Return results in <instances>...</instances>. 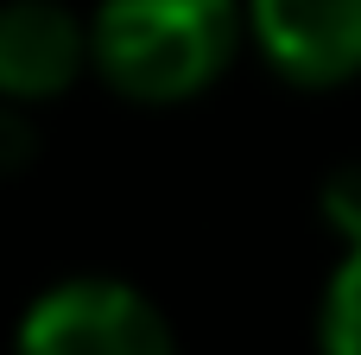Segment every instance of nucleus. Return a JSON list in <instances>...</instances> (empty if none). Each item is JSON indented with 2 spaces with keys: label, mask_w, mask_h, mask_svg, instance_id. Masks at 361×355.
<instances>
[{
  "label": "nucleus",
  "mask_w": 361,
  "mask_h": 355,
  "mask_svg": "<svg viewBox=\"0 0 361 355\" xmlns=\"http://www.w3.org/2000/svg\"><path fill=\"white\" fill-rule=\"evenodd\" d=\"M241 0H102L89 19V64L114 95L171 108L203 95L241 51Z\"/></svg>",
  "instance_id": "1"
},
{
  "label": "nucleus",
  "mask_w": 361,
  "mask_h": 355,
  "mask_svg": "<svg viewBox=\"0 0 361 355\" xmlns=\"http://www.w3.org/2000/svg\"><path fill=\"white\" fill-rule=\"evenodd\" d=\"M324 216L343 241H361V165H343L330 184H324Z\"/></svg>",
  "instance_id": "6"
},
{
  "label": "nucleus",
  "mask_w": 361,
  "mask_h": 355,
  "mask_svg": "<svg viewBox=\"0 0 361 355\" xmlns=\"http://www.w3.org/2000/svg\"><path fill=\"white\" fill-rule=\"evenodd\" d=\"M13 355H178V343L146 292L121 279H63L25 311Z\"/></svg>",
  "instance_id": "2"
},
{
  "label": "nucleus",
  "mask_w": 361,
  "mask_h": 355,
  "mask_svg": "<svg viewBox=\"0 0 361 355\" xmlns=\"http://www.w3.org/2000/svg\"><path fill=\"white\" fill-rule=\"evenodd\" d=\"M267 64L298 89L361 76V0H241Z\"/></svg>",
  "instance_id": "3"
},
{
  "label": "nucleus",
  "mask_w": 361,
  "mask_h": 355,
  "mask_svg": "<svg viewBox=\"0 0 361 355\" xmlns=\"http://www.w3.org/2000/svg\"><path fill=\"white\" fill-rule=\"evenodd\" d=\"M89 64V25L63 0L0 6V102H51Z\"/></svg>",
  "instance_id": "4"
},
{
  "label": "nucleus",
  "mask_w": 361,
  "mask_h": 355,
  "mask_svg": "<svg viewBox=\"0 0 361 355\" xmlns=\"http://www.w3.org/2000/svg\"><path fill=\"white\" fill-rule=\"evenodd\" d=\"M317 349L324 355H361V241H349L324 311H317Z\"/></svg>",
  "instance_id": "5"
}]
</instances>
